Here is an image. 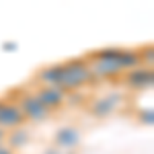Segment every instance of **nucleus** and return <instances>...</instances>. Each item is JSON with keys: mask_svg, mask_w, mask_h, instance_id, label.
Masks as SVG:
<instances>
[{"mask_svg": "<svg viewBox=\"0 0 154 154\" xmlns=\"http://www.w3.org/2000/svg\"><path fill=\"white\" fill-rule=\"evenodd\" d=\"M84 58L88 62L93 78H107V80H113V78L119 80L121 74L142 66L140 51L125 48H103L97 51H91Z\"/></svg>", "mask_w": 154, "mask_h": 154, "instance_id": "1", "label": "nucleus"}, {"mask_svg": "<svg viewBox=\"0 0 154 154\" xmlns=\"http://www.w3.org/2000/svg\"><path fill=\"white\" fill-rule=\"evenodd\" d=\"M93 80L95 78L91 74L86 58H70V60L60 62V78H58V86L56 88L64 91L66 95L84 88Z\"/></svg>", "mask_w": 154, "mask_h": 154, "instance_id": "2", "label": "nucleus"}, {"mask_svg": "<svg viewBox=\"0 0 154 154\" xmlns=\"http://www.w3.org/2000/svg\"><path fill=\"white\" fill-rule=\"evenodd\" d=\"M14 93V103L19 105L21 113L25 115V121H33V123H39V121H45V119L51 115L45 107L41 105V101L37 99V95L29 88H17L12 91Z\"/></svg>", "mask_w": 154, "mask_h": 154, "instance_id": "3", "label": "nucleus"}, {"mask_svg": "<svg viewBox=\"0 0 154 154\" xmlns=\"http://www.w3.org/2000/svg\"><path fill=\"white\" fill-rule=\"evenodd\" d=\"M123 103V97L117 95V93H111V95H105V97H97L88 103V113L95 115V117H101L105 119L113 113H117L119 107Z\"/></svg>", "mask_w": 154, "mask_h": 154, "instance_id": "4", "label": "nucleus"}, {"mask_svg": "<svg viewBox=\"0 0 154 154\" xmlns=\"http://www.w3.org/2000/svg\"><path fill=\"white\" fill-rule=\"evenodd\" d=\"M119 80L125 84L128 88H131V91H146L154 82V72L148 66H138L134 70H128L125 74H121Z\"/></svg>", "mask_w": 154, "mask_h": 154, "instance_id": "5", "label": "nucleus"}, {"mask_svg": "<svg viewBox=\"0 0 154 154\" xmlns=\"http://www.w3.org/2000/svg\"><path fill=\"white\" fill-rule=\"evenodd\" d=\"M25 115L21 113L19 105L12 99H4V105L0 107V130H17L23 128Z\"/></svg>", "mask_w": 154, "mask_h": 154, "instance_id": "6", "label": "nucleus"}, {"mask_svg": "<svg viewBox=\"0 0 154 154\" xmlns=\"http://www.w3.org/2000/svg\"><path fill=\"white\" fill-rule=\"evenodd\" d=\"M33 93L37 95V99L41 101V105L45 107L49 113L51 111H58L60 107H64L66 101H68V95L64 91L56 88V86H37Z\"/></svg>", "mask_w": 154, "mask_h": 154, "instance_id": "7", "label": "nucleus"}, {"mask_svg": "<svg viewBox=\"0 0 154 154\" xmlns=\"http://www.w3.org/2000/svg\"><path fill=\"white\" fill-rule=\"evenodd\" d=\"M54 142L56 148H64V150H72L76 148L80 142V130H76L74 125H66V128H60L54 136Z\"/></svg>", "mask_w": 154, "mask_h": 154, "instance_id": "8", "label": "nucleus"}, {"mask_svg": "<svg viewBox=\"0 0 154 154\" xmlns=\"http://www.w3.org/2000/svg\"><path fill=\"white\" fill-rule=\"evenodd\" d=\"M29 140H31V134L25 130V128H17V130L6 131V140H4V142H6V146L14 152V150H19V148L27 146Z\"/></svg>", "mask_w": 154, "mask_h": 154, "instance_id": "9", "label": "nucleus"}, {"mask_svg": "<svg viewBox=\"0 0 154 154\" xmlns=\"http://www.w3.org/2000/svg\"><path fill=\"white\" fill-rule=\"evenodd\" d=\"M140 121L146 123V125H152L154 123V111L152 109H142L140 111Z\"/></svg>", "mask_w": 154, "mask_h": 154, "instance_id": "10", "label": "nucleus"}, {"mask_svg": "<svg viewBox=\"0 0 154 154\" xmlns=\"http://www.w3.org/2000/svg\"><path fill=\"white\" fill-rule=\"evenodd\" d=\"M0 154H14V152H12L6 144H0Z\"/></svg>", "mask_w": 154, "mask_h": 154, "instance_id": "11", "label": "nucleus"}, {"mask_svg": "<svg viewBox=\"0 0 154 154\" xmlns=\"http://www.w3.org/2000/svg\"><path fill=\"white\" fill-rule=\"evenodd\" d=\"M41 154H60V150L58 148H48V150H43Z\"/></svg>", "mask_w": 154, "mask_h": 154, "instance_id": "12", "label": "nucleus"}, {"mask_svg": "<svg viewBox=\"0 0 154 154\" xmlns=\"http://www.w3.org/2000/svg\"><path fill=\"white\" fill-rule=\"evenodd\" d=\"M4 140H6V131L0 130V144H4Z\"/></svg>", "mask_w": 154, "mask_h": 154, "instance_id": "13", "label": "nucleus"}, {"mask_svg": "<svg viewBox=\"0 0 154 154\" xmlns=\"http://www.w3.org/2000/svg\"><path fill=\"white\" fill-rule=\"evenodd\" d=\"M4 49H17V43H4Z\"/></svg>", "mask_w": 154, "mask_h": 154, "instance_id": "14", "label": "nucleus"}, {"mask_svg": "<svg viewBox=\"0 0 154 154\" xmlns=\"http://www.w3.org/2000/svg\"><path fill=\"white\" fill-rule=\"evenodd\" d=\"M4 99H6V97H0V107L4 105Z\"/></svg>", "mask_w": 154, "mask_h": 154, "instance_id": "15", "label": "nucleus"}]
</instances>
